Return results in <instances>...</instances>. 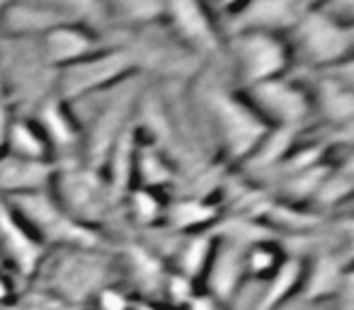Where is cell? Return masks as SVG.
Wrapping results in <instances>:
<instances>
[{
    "mask_svg": "<svg viewBox=\"0 0 354 310\" xmlns=\"http://www.w3.org/2000/svg\"><path fill=\"white\" fill-rule=\"evenodd\" d=\"M56 73L46 66L39 39H8L0 37V85L12 109L32 117L37 107L56 95Z\"/></svg>",
    "mask_w": 354,
    "mask_h": 310,
    "instance_id": "1",
    "label": "cell"
},
{
    "mask_svg": "<svg viewBox=\"0 0 354 310\" xmlns=\"http://www.w3.org/2000/svg\"><path fill=\"white\" fill-rule=\"evenodd\" d=\"M136 73H141L136 54L127 44L112 41L97 54L61 68L56 73V97L71 104L80 97H93L97 93L119 88L127 80H133Z\"/></svg>",
    "mask_w": 354,
    "mask_h": 310,
    "instance_id": "2",
    "label": "cell"
},
{
    "mask_svg": "<svg viewBox=\"0 0 354 310\" xmlns=\"http://www.w3.org/2000/svg\"><path fill=\"white\" fill-rule=\"evenodd\" d=\"M286 39L294 61L299 59L313 70H328L349 61L354 46V27L349 20H339L315 6Z\"/></svg>",
    "mask_w": 354,
    "mask_h": 310,
    "instance_id": "3",
    "label": "cell"
},
{
    "mask_svg": "<svg viewBox=\"0 0 354 310\" xmlns=\"http://www.w3.org/2000/svg\"><path fill=\"white\" fill-rule=\"evenodd\" d=\"M228 61L238 90L252 88L265 80L286 75L294 66L289 39L270 32H236L226 41Z\"/></svg>",
    "mask_w": 354,
    "mask_h": 310,
    "instance_id": "4",
    "label": "cell"
},
{
    "mask_svg": "<svg viewBox=\"0 0 354 310\" xmlns=\"http://www.w3.org/2000/svg\"><path fill=\"white\" fill-rule=\"evenodd\" d=\"M248 107L270 128H296L310 112V90L289 73L241 90Z\"/></svg>",
    "mask_w": 354,
    "mask_h": 310,
    "instance_id": "5",
    "label": "cell"
},
{
    "mask_svg": "<svg viewBox=\"0 0 354 310\" xmlns=\"http://www.w3.org/2000/svg\"><path fill=\"white\" fill-rule=\"evenodd\" d=\"M162 22L192 54H212L221 46V30L207 0H165Z\"/></svg>",
    "mask_w": 354,
    "mask_h": 310,
    "instance_id": "6",
    "label": "cell"
},
{
    "mask_svg": "<svg viewBox=\"0 0 354 310\" xmlns=\"http://www.w3.org/2000/svg\"><path fill=\"white\" fill-rule=\"evenodd\" d=\"M318 6V0H248L226 20L228 35L236 32H270L289 37L294 27Z\"/></svg>",
    "mask_w": 354,
    "mask_h": 310,
    "instance_id": "7",
    "label": "cell"
},
{
    "mask_svg": "<svg viewBox=\"0 0 354 310\" xmlns=\"http://www.w3.org/2000/svg\"><path fill=\"white\" fill-rule=\"evenodd\" d=\"M212 109L216 126H221L223 138L236 155L252 151L270 131V126L248 107L245 99H236V95L231 93H223V90L212 93Z\"/></svg>",
    "mask_w": 354,
    "mask_h": 310,
    "instance_id": "8",
    "label": "cell"
},
{
    "mask_svg": "<svg viewBox=\"0 0 354 310\" xmlns=\"http://www.w3.org/2000/svg\"><path fill=\"white\" fill-rule=\"evenodd\" d=\"M102 46L104 41L100 39L97 32L83 25H59L39 39L41 56H44L46 66H51L54 70L78 64V61L97 54Z\"/></svg>",
    "mask_w": 354,
    "mask_h": 310,
    "instance_id": "9",
    "label": "cell"
},
{
    "mask_svg": "<svg viewBox=\"0 0 354 310\" xmlns=\"http://www.w3.org/2000/svg\"><path fill=\"white\" fill-rule=\"evenodd\" d=\"M59 25H73L41 0H12L0 17V37L8 39H41Z\"/></svg>",
    "mask_w": 354,
    "mask_h": 310,
    "instance_id": "10",
    "label": "cell"
},
{
    "mask_svg": "<svg viewBox=\"0 0 354 310\" xmlns=\"http://www.w3.org/2000/svg\"><path fill=\"white\" fill-rule=\"evenodd\" d=\"M54 175L49 160H25L0 153V192H10L15 197L30 192H41Z\"/></svg>",
    "mask_w": 354,
    "mask_h": 310,
    "instance_id": "11",
    "label": "cell"
},
{
    "mask_svg": "<svg viewBox=\"0 0 354 310\" xmlns=\"http://www.w3.org/2000/svg\"><path fill=\"white\" fill-rule=\"evenodd\" d=\"M32 122L44 133L51 151H54V148H71L80 141L78 122H75V117L71 114L68 104L56 97V95L44 99V102L32 112Z\"/></svg>",
    "mask_w": 354,
    "mask_h": 310,
    "instance_id": "12",
    "label": "cell"
},
{
    "mask_svg": "<svg viewBox=\"0 0 354 310\" xmlns=\"http://www.w3.org/2000/svg\"><path fill=\"white\" fill-rule=\"evenodd\" d=\"M330 73V70H325ZM354 95H352V83L349 78H339V75H325L315 83V88L310 90V104L313 112L318 109L325 119L335 124H347L354 109Z\"/></svg>",
    "mask_w": 354,
    "mask_h": 310,
    "instance_id": "13",
    "label": "cell"
},
{
    "mask_svg": "<svg viewBox=\"0 0 354 310\" xmlns=\"http://www.w3.org/2000/svg\"><path fill=\"white\" fill-rule=\"evenodd\" d=\"M3 153L25 160H49L51 148L39 126L32 122V117H15L10 131H8Z\"/></svg>",
    "mask_w": 354,
    "mask_h": 310,
    "instance_id": "14",
    "label": "cell"
},
{
    "mask_svg": "<svg viewBox=\"0 0 354 310\" xmlns=\"http://www.w3.org/2000/svg\"><path fill=\"white\" fill-rule=\"evenodd\" d=\"M109 22H119L127 30L160 25L165 15V0H104Z\"/></svg>",
    "mask_w": 354,
    "mask_h": 310,
    "instance_id": "15",
    "label": "cell"
},
{
    "mask_svg": "<svg viewBox=\"0 0 354 310\" xmlns=\"http://www.w3.org/2000/svg\"><path fill=\"white\" fill-rule=\"evenodd\" d=\"M41 3L51 6L73 25H83L93 32L104 30L109 25V12L104 0H41Z\"/></svg>",
    "mask_w": 354,
    "mask_h": 310,
    "instance_id": "16",
    "label": "cell"
},
{
    "mask_svg": "<svg viewBox=\"0 0 354 310\" xmlns=\"http://www.w3.org/2000/svg\"><path fill=\"white\" fill-rule=\"evenodd\" d=\"M15 109H12L10 99H8L6 90H3V85H0V153H3V148H6V138H8V131H10L12 122H15Z\"/></svg>",
    "mask_w": 354,
    "mask_h": 310,
    "instance_id": "17",
    "label": "cell"
},
{
    "mask_svg": "<svg viewBox=\"0 0 354 310\" xmlns=\"http://www.w3.org/2000/svg\"><path fill=\"white\" fill-rule=\"evenodd\" d=\"M207 3H209V6L214 3V8H216V10H221L223 15H226V20H228V17L236 15V12L245 6L248 0H207ZM214 8H212V10H214Z\"/></svg>",
    "mask_w": 354,
    "mask_h": 310,
    "instance_id": "18",
    "label": "cell"
},
{
    "mask_svg": "<svg viewBox=\"0 0 354 310\" xmlns=\"http://www.w3.org/2000/svg\"><path fill=\"white\" fill-rule=\"evenodd\" d=\"M12 0H0V17H3V12H6V8L10 6Z\"/></svg>",
    "mask_w": 354,
    "mask_h": 310,
    "instance_id": "19",
    "label": "cell"
}]
</instances>
